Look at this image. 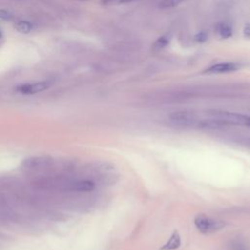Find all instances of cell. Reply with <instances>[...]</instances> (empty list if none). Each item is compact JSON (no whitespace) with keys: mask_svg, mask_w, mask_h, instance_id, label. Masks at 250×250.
Masks as SVG:
<instances>
[{"mask_svg":"<svg viewBox=\"0 0 250 250\" xmlns=\"http://www.w3.org/2000/svg\"><path fill=\"white\" fill-rule=\"evenodd\" d=\"M1 36H2V34H1V32H0V39H1Z\"/></svg>","mask_w":250,"mask_h":250,"instance_id":"obj_17","label":"cell"},{"mask_svg":"<svg viewBox=\"0 0 250 250\" xmlns=\"http://www.w3.org/2000/svg\"><path fill=\"white\" fill-rule=\"evenodd\" d=\"M244 35H245L247 38H250V24H247V25L244 27Z\"/></svg>","mask_w":250,"mask_h":250,"instance_id":"obj_15","label":"cell"},{"mask_svg":"<svg viewBox=\"0 0 250 250\" xmlns=\"http://www.w3.org/2000/svg\"><path fill=\"white\" fill-rule=\"evenodd\" d=\"M53 163V159L50 156H32L22 161L21 165L26 170H37L50 166Z\"/></svg>","mask_w":250,"mask_h":250,"instance_id":"obj_4","label":"cell"},{"mask_svg":"<svg viewBox=\"0 0 250 250\" xmlns=\"http://www.w3.org/2000/svg\"><path fill=\"white\" fill-rule=\"evenodd\" d=\"M199 120L194 112L188 110L175 111L168 115L169 123L177 128H197Z\"/></svg>","mask_w":250,"mask_h":250,"instance_id":"obj_2","label":"cell"},{"mask_svg":"<svg viewBox=\"0 0 250 250\" xmlns=\"http://www.w3.org/2000/svg\"><path fill=\"white\" fill-rule=\"evenodd\" d=\"M206 34L204 33V32H200V33H198L196 36H195V40L196 41H199V42H202V41H204L205 39H206Z\"/></svg>","mask_w":250,"mask_h":250,"instance_id":"obj_14","label":"cell"},{"mask_svg":"<svg viewBox=\"0 0 250 250\" xmlns=\"http://www.w3.org/2000/svg\"><path fill=\"white\" fill-rule=\"evenodd\" d=\"M217 32L222 38H229L232 34L231 26L227 22H221L217 25Z\"/></svg>","mask_w":250,"mask_h":250,"instance_id":"obj_9","label":"cell"},{"mask_svg":"<svg viewBox=\"0 0 250 250\" xmlns=\"http://www.w3.org/2000/svg\"><path fill=\"white\" fill-rule=\"evenodd\" d=\"M96 184L91 181V180H79V181H74L68 184L67 188L73 191H81V192H86V191H92L95 189Z\"/></svg>","mask_w":250,"mask_h":250,"instance_id":"obj_7","label":"cell"},{"mask_svg":"<svg viewBox=\"0 0 250 250\" xmlns=\"http://www.w3.org/2000/svg\"><path fill=\"white\" fill-rule=\"evenodd\" d=\"M206 114L208 118L215 119L226 125L250 126V115L227 111V110H219V109L208 110Z\"/></svg>","mask_w":250,"mask_h":250,"instance_id":"obj_1","label":"cell"},{"mask_svg":"<svg viewBox=\"0 0 250 250\" xmlns=\"http://www.w3.org/2000/svg\"><path fill=\"white\" fill-rule=\"evenodd\" d=\"M194 225L198 231L204 234L218 231L225 227V223L223 221L212 219L204 214H198L195 216Z\"/></svg>","mask_w":250,"mask_h":250,"instance_id":"obj_3","label":"cell"},{"mask_svg":"<svg viewBox=\"0 0 250 250\" xmlns=\"http://www.w3.org/2000/svg\"><path fill=\"white\" fill-rule=\"evenodd\" d=\"M16 29L21 32V33H29L32 29V26L31 24L28 22V21H19L17 24H16Z\"/></svg>","mask_w":250,"mask_h":250,"instance_id":"obj_12","label":"cell"},{"mask_svg":"<svg viewBox=\"0 0 250 250\" xmlns=\"http://www.w3.org/2000/svg\"><path fill=\"white\" fill-rule=\"evenodd\" d=\"M169 42H170V37L168 35H162L156 39L152 47L154 50H161V49H164L169 44Z\"/></svg>","mask_w":250,"mask_h":250,"instance_id":"obj_10","label":"cell"},{"mask_svg":"<svg viewBox=\"0 0 250 250\" xmlns=\"http://www.w3.org/2000/svg\"><path fill=\"white\" fill-rule=\"evenodd\" d=\"M181 245V237L177 230H174L168 241L160 248V250H175Z\"/></svg>","mask_w":250,"mask_h":250,"instance_id":"obj_8","label":"cell"},{"mask_svg":"<svg viewBox=\"0 0 250 250\" xmlns=\"http://www.w3.org/2000/svg\"><path fill=\"white\" fill-rule=\"evenodd\" d=\"M239 68V65L235 62H218L215 64L210 65L208 68L205 69V73L208 74H220V73H228L235 71Z\"/></svg>","mask_w":250,"mask_h":250,"instance_id":"obj_5","label":"cell"},{"mask_svg":"<svg viewBox=\"0 0 250 250\" xmlns=\"http://www.w3.org/2000/svg\"><path fill=\"white\" fill-rule=\"evenodd\" d=\"M244 144H245V146H247L250 147V137L244 139Z\"/></svg>","mask_w":250,"mask_h":250,"instance_id":"obj_16","label":"cell"},{"mask_svg":"<svg viewBox=\"0 0 250 250\" xmlns=\"http://www.w3.org/2000/svg\"><path fill=\"white\" fill-rule=\"evenodd\" d=\"M185 0H161L158 3V7L161 9H169L179 6L181 3H183Z\"/></svg>","mask_w":250,"mask_h":250,"instance_id":"obj_11","label":"cell"},{"mask_svg":"<svg viewBox=\"0 0 250 250\" xmlns=\"http://www.w3.org/2000/svg\"><path fill=\"white\" fill-rule=\"evenodd\" d=\"M49 87V83L46 81H41V82H36L32 84H22L17 87V91L25 94V95H31V94H36L39 92H42L46 90Z\"/></svg>","mask_w":250,"mask_h":250,"instance_id":"obj_6","label":"cell"},{"mask_svg":"<svg viewBox=\"0 0 250 250\" xmlns=\"http://www.w3.org/2000/svg\"><path fill=\"white\" fill-rule=\"evenodd\" d=\"M13 16L10 12L6 11V10H0V19L4 20V21H10L12 20Z\"/></svg>","mask_w":250,"mask_h":250,"instance_id":"obj_13","label":"cell"}]
</instances>
